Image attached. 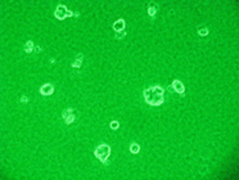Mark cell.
<instances>
[{
	"mask_svg": "<svg viewBox=\"0 0 239 180\" xmlns=\"http://www.w3.org/2000/svg\"><path fill=\"white\" fill-rule=\"evenodd\" d=\"M144 99L149 105L158 107L164 102V90L161 86H152L144 90Z\"/></svg>",
	"mask_w": 239,
	"mask_h": 180,
	"instance_id": "obj_1",
	"label": "cell"
},
{
	"mask_svg": "<svg viewBox=\"0 0 239 180\" xmlns=\"http://www.w3.org/2000/svg\"><path fill=\"white\" fill-rule=\"evenodd\" d=\"M111 154V147L107 144H102L95 149V157L99 158L103 163H107L108 157Z\"/></svg>",
	"mask_w": 239,
	"mask_h": 180,
	"instance_id": "obj_2",
	"label": "cell"
},
{
	"mask_svg": "<svg viewBox=\"0 0 239 180\" xmlns=\"http://www.w3.org/2000/svg\"><path fill=\"white\" fill-rule=\"evenodd\" d=\"M54 15H55V18H58V20L62 21V20H64V18H67V17H72L73 13L68 10V9L64 7L63 4H59L57 8H55Z\"/></svg>",
	"mask_w": 239,
	"mask_h": 180,
	"instance_id": "obj_3",
	"label": "cell"
},
{
	"mask_svg": "<svg viewBox=\"0 0 239 180\" xmlns=\"http://www.w3.org/2000/svg\"><path fill=\"white\" fill-rule=\"evenodd\" d=\"M62 117H63L64 122H66L67 125L72 123L73 121H75V119H76L75 112H73V110H71V108H68V110H64L63 113H62Z\"/></svg>",
	"mask_w": 239,
	"mask_h": 180,
	"instance_id": "obj_4",
	"label": "cell"
},
{
	"mask_svg": "<svg viewBox=\"0 0 239 180\" xmlns=\"http://www.w3.org/2000/svg\"><path fill=\"white\" fill-rule=\"evenodd\" d=\"M172 89H174V91H176L178 94H181V95H184V93H185V88H184V85H183V82L181 81H179V80H174V82H172Z\"/></svg>",
	"mask_w": 239,
	"mask_h": 180,
	"instance_id": "obj_5",
	"label": "cell"
},
{
	"mask_svg": "<svg viewBox=\"0 0 239 180\" xmlns=\"http://www.w3.org/2000/svg\"><path fill=\"white\" fill-rule=\"evenodd\" d=\"M40 93H41L43 95H52L53 93H54V86H53L52 84H45V85L41 86Z\"/></svg>",
	"mask_w": 239,
	"mask_h": 180,
	"instance_id": "obj_6",
	"label": "cell"
},
{
	"mask_svg": "<svg viewBox=\"0 0 239 180\" xmlns=\"http://www.w3.org/2000/svg\"><path fill=\"white\" fill-rule=\"evenodd\" d=\"M113 30L116 31V32H122V31H125V21L123 20L116 21V22L113 23Z\"/></svg>",
	"mask_w": 239,
	"mask_h": 180,
	"instance_id": "obj_7",
	"label": "cell"
},
{
	"mask_svg": "<svg viewBox=\"0 0 239 180\" xmlns=\"http://www.w3.org/2000/svg\"><path fill=\"white\" fill-rule=\"evenodd\" d=\"M82 59H84V55L82 54H77L76 55V61L72 63V67L73 68H80L82 64Z\"/></svg>",
	"mask_w": 239,
	"mask_h": 180,
	"instance_id": "obj_8",
	"label": "cell"
},
{
	"mask_svg": "<svg viewBox=\"0 0 239 180\" xmlns=\"http://www.w3.org/2000/svg\"><path fill=\"white\" fill-rule=\"evenodd\" d=\"M157 9H158L157 5L152 3V4H149V7H148V14H149L151 17H154V15H156V13H157Z\"/></svg>",
	"mask_w": 239,
	"mask_h": 180,
	"instance_id": "obj_9",
	"label": "cell"
},
{
	"mask_svg": "<svg viewBox=\"0 0 239 180\" xmlns=\"http://www.w3.org/2000/svg\"><path fill=\"white\" fill-rule=\"evenodd\" d=\"M33 49H35V46H33L32 41H27L26 44H24V52H26V53H31Z\"/></svg>",
	"mask_w": 239,
	"mask_h": 180,
	"instance_id": "obj_10",
	"label": "cell"
},
{
	"mask_svg": "<svg viewBox=\"0 0 239 180\" xmlns=\"http://www.w3.org/2000/svg\"><path fill=\"white\" fill-rule=\"evenodd\" d=\"M130 152H131V153H134V154L139 153V152H140V147H139L136 143H132V144L130 145Z\"/></svg>",
	"mask_w": 239,
	"mask_h": 180,
	"instance_id": "obj_11",
	"label": "cell"
},
{
	"mask_svg": "<svg viewBox=\"0 0 239 180\" xmlns=\"http://www.w3.org/2000/svg\"><path fill=\"white\" fill-rule=\"evenodd\" d=\"M198 33H199L201 36H207L208 35V29H207V27H199V29H198Z\"/></svg>",
	"mask_w": 239,
	"mask_h": 180,
	"instance_id": "obj_12",
	"label": "cell"
},
{
	"mask_svg": "<svg viewBox=\"0 0 239 180\" xmlns=\"http://www.w3.org/2000/svg\"><path fill=\"white\" fill-rule=\"evenodd\" d=\"M125 35H126L125 31H122V32H116V36H114V38H116L117 40H120V39H123V38H125Z\"/></svg>",
	"mask_w": 239,
	"mask_h": 180,
	"instance_id": "obj_13",
	"label": "cell"
},
{
	"mask_svg": "<svg viewBox=\"0 0 239 180\" xmlns=\"http://www.w3.org/2000/svg\"><path fill=\"white\" fill-rule=\"evenodd\" d=\"M111 128H112V129H117V128H118V122H117V121H112Z\"/></svg>",
	"mask_w": 239,
	"mask_h": 180,
	"instance_id": "obj_14",
	"label": "cell"
},
{
	"mask_svg": "<svg viewBox=\"0 0 239 180\" xmlns=\"http://www.w3.org/2000/svg\"><path fill=\"white\" fill-rule=\"evenodd\" d=\"M21 102H22V103H27V102H29V98H27V97H22V98H21Z\"/></svg>",
	"mask_w": 239,
	"mask_h": 180,
	"instance_id": "obj_15",
	"label": "cell"
},
{
	"mask_svg": "<svg viewBox=\"0 0 239 180\" xmlns=\"http://www.w3.org/2000/svg\"><path fill=\"white\" fill-rule=\"evenodd\" d=\"M35 50L39 53V52H41V48H40V46H38V48H35Z\"/></svg>",
	"mask_w": 239,
	"mask_h": 180,
	"instance_id": "obj_16",
	"label": "cell"
}]
</instances>
